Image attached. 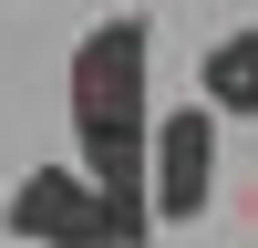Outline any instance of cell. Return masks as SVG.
Returning a JSON list of instances; mask_svg holds the SVG:
<instances>
[{"mask_svg": "<svg viewBox=\"0 0 258 248\" xmlns=\"http://www.w3.org/2000/svg\"><path fill=\"white\" fill-rule=\"evenodd\" d=\"M217 103H176V114H155V217L165 227H197L207 207H217Z\"/></svg>", "mask_w": 258, "mask_h": 248, "instance_id": "cell-3", "label": "cell"}, {"mask_svg": "<svg viewBox=\"0 0 258 248\" xmlns=\"http://www.w3.org/2000/svg\"><path fill=\"white\" fill-rule=\"evenodd\" d=\"M145 52H155V21L145 11H114L73 41V155L114 186L135 217H155V103H145ZM165 227V217H155Z\"/></svg>", "mask_w": 258, "mask_h": 248, "instance_id": "cell-1", "label": "cell"}, {"mask_svg": "<svg viewBox=\"0 0 258 248\" xmlns=\"http://www.w3.org/2000/svg\"><path fill=\"white\" fill-rule=\"evenodd\" d=\"M0 227H11L21 248H145L155 217H135V207L73 155V165H31V176L11 186V207H0Z\"/></svg>", "mask_w": 258, "mask_h": 248, "instance_id": "cell-2", "label": "cell"}, {"mask_svg": "<svg viewBox=\"0 0 258 248\" xmlns=\"http://www.w3.org/2000/svg\"><path fill=\"white\" fill-rule=\"evenodd\" d=\"M197 93L217 103L227 124H258V31H217L197 62Z\"/></svg>", "mask_w": 258, "mask_h": 248, "instance_id": "cell-4", "label": "cell"}]
</instances>
